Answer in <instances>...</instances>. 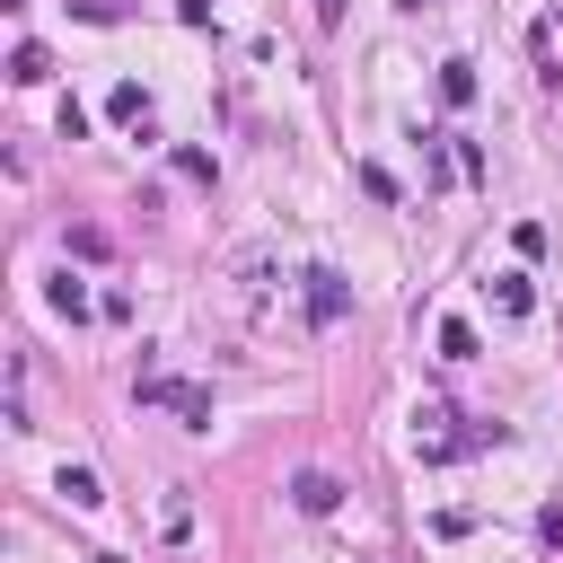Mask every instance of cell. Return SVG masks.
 I'll return each mask as SVG.
<instances>
[{
    "mask_svg": "<svg viewBox=\"0 0 563 563\" xmlns=\"http://www.w3.org/2000/svg\"><path fill=\"white\" fill-rule=\"evenodd\" d=\"M141 405H167V413H185L194 431H211V396L185 387V378H141Z\"/></svg>",
    "mask_w": 563,
    "mask_h": 563,
    "instance_id": "6da1fadb",
    "label": "cell"
},
{
    "mask_svg": "<svg viewBox=\"0 0 563 563\" xmlns=\"http://www.w3.org/2000/svg\"><path fill=\"white\" fill-rule=\"evenodd\" d=\"M62 501H79V510H97V501H106V484H97V466H62Z\"/></svg>",
    "mask_w": 563,
    "mask_h": 563,
    "instance_id": "5b68a950",
    "label": "cell"
},
{
    "mask_svg": "<svg viewBox=\"0 0 563 563\" xmlns=\"http://www.w3.org/2000/svg\"><path fill=\"white\" fill-rule=\"evenodd\" d=\"M484 299H493L501 317H528V299H537V290H528V273H493V282H484Z\"/></svg>",
    "mask_w": 563,
    "mask_h": 563,
    "instance_id": "3957f363",
    "label": "cell"
},
{
    "mask_svg": "<svg viewBox=\"0 0 563 563\" xmlns=\"http://www.w3.org/2000/svg\"><path fill=\"white\" fill-rule=\"evenodd\" d=\"M290 501H299V510H308V519H325V510H334V501H343V484H334V475H325V466H299V475H290Z\"/></svg>",
    "mask_w": 563,
    "mask_h": 563,
    "instance_id": "7a4b0ae2",
    "label": "cell"
},
{
    "mask_svg": "<svg viewBox=\"0 0 563 563\" xmlns=\"http://www.w3.org/2000/svg\"><path fill=\"white\" fill-rule=\"evenodd\" d=\"M9 79H44V44H18L9 53Z\"/></svg>",
    "mask_w": 563,
    "mask_h": 563,
    "instance_id": "9c48e42d",
    "label": "cell"
},
{
    "mask_svg": "<svg viewBox=\"0 0 563 563\" xmlns=\"http://www.w3.org/2000/svg\"><path fill=\"white\" fill-rule=\"evenodd\" d=\"M317 26H343V0H317Z\"/></svg>",
    "mask_w": 563,
    "mask_h": 563,
    "instance_id": "30bf717a",
    "label": "cell"
},
{
    "mask_svg": "<svg viewBox=\"0 0 563 563\" xmlns=\"http://www.w3.org/2000/svg\"><path fill=\"white\" fill-rule=\"evenodd\" d=\"M308 317H317V325L343 317V282H334V273H308Z\"/></svg>",
    "mask_w": 563,
    "mask_h": 563,
    "instance_id": "277c9868",
    "label": "cell"
},
{
    "mask_svg": "<svg viewBox=\"0 0 563 563\" xmlns=\"http://www.w3.org/2000/svg\"><path fill=\"white\" fill-rule=\"evenodd\" d=\"M440 97L466 106V97H475V70H466V62H440Z\"/></svg>",
    "mask_w": 563,
    "mask_h": 563,
    "instance_id": "ba28073f",
    "label": "cell"
},
{
    "mask_svg": "<svg viewBox=\"0 0 563 563\" xmlns=\"http://www.w3.org/2000/svg\"><path fill=\"white\" fill-rule=\"evenodd\" d=\"M106 114H114V123H132V132H141V123H150V97H141V88H132V79H123V88H114V97H106Z\"/></svg>",
    "mask_w": 563,
    "mask_h": 563,
    "instance_id": "8992f818",
    "label": "cell"
},
{
    "mask_svg": "<svg viewBox=\"0 0 563 563\" xmlns=\"http://www.w3.org/2000/svg\"><path fill=\"white\" fill-rule=\"evenodd\" d=\"M440 352H449V361H475V325H466V317H440Z\"/></svg>",
    "mask_w": 563,
    "mask_h": 563,
    "instance_id": "52a82bcc",
    "label": "cell"
}]
</instances>
